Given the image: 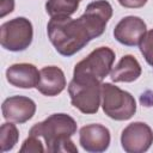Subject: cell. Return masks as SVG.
I'll return each instance as SVG.
<instances>
[{
    "mask_svg": "<svg viewBox=\"0 0 153 153\" xmlns=\"http://www.w3.org/2000/svg\"><path fill=\"white\" fill-rule=\"evenodd\" d=\"M20 153L27 152V153H42L44 152V147L37 136L29 135V137L23 142V146L20 147Z\"/></svg>",
    "mask_w": 153,
    "mask_h": 153,
    "instance_id": "17",
    "label": "cell"
},
{
    "mask_svg": "<svg viewBox=\"0 0 153 153\" xmlns=\"http://www.w3.org/2000/svg\"><path fill=\"white\" fill-rule=\"evenodd\" d=\"M146 29V23L140 17L128 16L117 23L114 29V37L121 44L128 47L139 45L147 32Z\"/></svg>",
    "mask_w": 153,
    "mask_h": 153,
    "instance_id": "9",
    "label": "cell"
},
{
    "mask_svg": "<svg viewBox=\"0 0 153 153\" xmlns=\"http://www.w3.org/2000/svg\"><path fill=\"white\" fill-rule=\"evenodd\" d=\"M1 111L6 121L20 124L33 117L36 112V104L29 97L12 96L4 100Z\"/></svg>",
    "mask_w": 153,
    "mask_h": 153,
    "instance_id": "8",
    "label": "cell"
},
{
    "mask_svg": "<svg viewBox=\"0 0 153 153\" xmlns=\"http://www.w3.org/2000/svg\"><path fill=\"white\" fill-rule=\"evenodd\" d=\"M152 143L153 131L145 122H133L122 130L121 145L128 153H143Z\"/></svg>",
    "mask_w": 153,
    "mask_h": 153,
    "instance_id": "7",
    "label": "cell"
},
{
    "mask_svg": "<svg viewBox=\"0 0 153 153\" xmlns=\"http://www.w3.org/2000/svg\"><path fill=\"white\" fill-rule=\"evenodd\" d=\"M32 24L24 17H17L0 26L1 47L10 51H23L32 42Z\"/></svg>",
    "mask_w": 153,
    "mask_h": 153,
    "instance_id": "5",
    "label": "cell"
},
{
    "mask_svg": "<svg viewBox=\"0 0 153 153\" xmlns=\"http://www.w3.org/2000/svg\"><path fill=\"white\" fill-rule=\"evenodd\" d=\"M71 103L86 115L96 114L102 99V81L82 75H73L68 85Z\"/></svg>",
    "mask_w": 153,
    "mask_h": 153,
    "instance_id": "3",
    "label": "cell"
},
{
    "mask_svg": "<svg viewBox=\"0 0 153 153\" xmlns=\"http://www.w3.org/2000/svg\"><path fill=\"white\" fill-rule=\"evenodd\" d=\"M112 16V7L105 0H96L86 6L84 14L76 19L71 17H51L47 25L49 41L63 56L80 51L91 39L105 31Z\"/></svg>",
    "mask_w": 153,
    "mask_h": 153,
    "instance_id": "1",
    "label": "cell"
},
{
    "mask_svg": "<svg viewBox=\"0 0 153 153\" xmlns=\"http://www.w3.org/2000/svg\"><path fill=\"white\" fill-rule=\"evenodd\" d=\"M141 66L133 55H124L111 69L110 78L114 82H133L141 75Z\"/></svg>",
    "mask_w": 153,
    "mask_h": 153,
    "instance_id": "13",
    "label": "cell"
},
{
    "mask_svg": "<svg viewBox=\"0 0 153 153\" xmlns=\"http://www.w3.org/2000/svg\"><path fill=\"white\" fill-rule=\"evenodd\" d=\"M14 8V0H0V17L4 18Z\"/></svg>",
    "mask_w": 153,
    "mask_h": 153,
    "instance_id": "18",
    "label": "cell"
},
{
    "mask_svg": "<svg viewBox=\"0 0 153 153\" xmlns=\"http://www.w3.org/2000/svg\"><path fill=\"white\" fill-rule=\"evenodd\" d=\"M102 108L108 117L115 121H126L136 112V102L129 92L110 82H104L102 84Z\"/></svg>",
    "mask_w": 153,
    "mask_h": 153,
    "instance_id": "4",
    "label": "cell"
},
{
    "mask_svg": "<svg viewBox=\"0 0 153 153\" xmlns=\"http://www.w3.org/2000/svg\"><path fill=\"white\" fill-rule=\"evenodd\" d=\"M7 81L19 88L36 87L39 80V72L32 63H14L6 69Z\"/></svg>",
    "mask_w": 153,
    "mask_h": 153,
    "instance_id": "12",
    "label": "cell"
},
{
    "mask_svg": "<svg viewBox=\"0 0 153 153\" xmlns=\"http://www.w3.org/2000/svg\"><path fill=\"white\" fill-rule=\"evenodd\" d=\"M79 142L86 152L100 153L110 145V131L102 124H87L80 128Z\"/></svg>",
    "mask_w": 153,
    "mask_h": 153,
    "instance_id": "10",
    "label": "cell"
},
{
    "mask_svg": "<svg viewBox=\"0 0 153 153\" xmlns=\"http://www.w3.org/2000/svg\"><path fill=\"white\" fill-rule=\"evenodd\" d=\"M118 2L126 8H140L146 5L147 0H118Z\"/></svg>",
    "mask_w": 153,
    "mask_h": 153,
    "instance_id": "19",
    "label": "cell"
},
{
    "mask_svg": "<svg viewBox=\"0 0 153 153\" xmlns=\"http://www.w3.org/2000/svg\"><path fill=\"white\" fill-rule=\"evenodd\" d=\"M76 131V122L67 114H53L44 121L31 127L29 135L42 137L48 152H72L78 148L71 137Z\"/></svg>",
    "mask_w": 153,
    "mask_h": 153,
    "instance_id": "2",
    "label": "cell"
},
{
    "mask_svg": "<svg viewBox=\"0 0 153 153\" xmlns=\"http://www.w3.org/2000/svg\"><path fill=\"white\" fill-rule=\"evenodd\" d=\"M115 53L108 47H99L91 51L74 67L73 75H82L103 81L111 72Z\"/></svg>",
    "mask_w": 153,
    "mask_h": 153,
    "instance_id": "6",
    "label": "cell"
},
{
    "mask_svg": "<svg viewBox=\"0 0 153 153\" xmlns=\"http://www.w3.org/2000/svg\"><path fill=\"white\" fill-rule=\"evenodd\" d=\"M19 139V131L13 122H6L0 128V146L2 152L11 151Z\"/></svg>",
    "mask_w": 153,
    "mask_h": 153,
    "instance_id": "15",
    "label": "cell"
},
{
    "mask_svg": "<svg viewBox=\"0 0 153 153\" xmlns=\"http://www.w3.org/2000/svg\"><path fill=\"white\" fill-rule=\"evenodd\" d=\"M66 84V76L61 68L47 66L39 71V80L36 88L47 97H54L65 90Z\"/></svg>",
    "mask_w": 153,
    "mask_h": 153,
    "instance_id": "11",
    "label": "cell"
},
{
    "mask_svg": "<svg viewBox=\"0 0 153 153\" xmlns=\"http://www.w3.org/2000/svg\"><path fill=\"white\" fill-rule=\"evenodd\" d=\"M139 47H140V51L143 55L146 62L151 67H153V30H149L145 33Z\"/></svg>",
    "mask_w": 153,
    "mask_h": 153,
    "instance_id": "16",
    "label": "cell"
},
{
    "mask_svg": "<svg viewBox=\"0 0 153 153\" xmlns=\"http://www.w3.org/2000/svg\"><path fill=\"white\" fill-rule=\"evenodd\" d=\"M80 0H48L45 11L50 17H71L76 12Z\"/></svg>",
    "mask_w": 153,
    "mask_h": 153,
    "instance_id": "14",
    "label": "cell"
}]
</instances>
